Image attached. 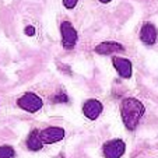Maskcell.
<instances>
[{
    "label": "cell",
    "instance_id": "obj_1",
    "mask_svg": "<svg viewBox=\"0 0 158 158\" xmlns=\"http://www.w3.org/2000/svg\"><path fill=\"white\" fill-rule=\"evenodd\" d=\"M144 105L137 98H125L120 104V115L123 125L127 130H134L137 127L141 116L144 115Z\"/></svg>",
    "mask_w": 158,
    "mask_h": 158
},
{
    "label": "cell",
    "instance_id": "obj_13",
    "mask_svg": "<svg viewBox=\"0 0 158 158\" xmlns=\"http://www.w3.org/2000/svg\"><path fill=\"white\" fill-rule=\"evenodd\" d=\"M77 2H78V0H63V6H64L66 9L72 10V9H74V7H76Z\"/></svg>",
    "mask_w": 158,
    "mask_h": 158
},
{
    "label": "cell",
    "instance_id": "obj_8",
    "mask_svg": "<svg viewBox=\"0 0 158 158\" xmlns=\"http://www.w3.org/2000/svg\"><path fill=\"white\" fill-rule=\"evenodd\" d=\"M140 39L146 45H154L158 39V31L151 23H146L140 30Z\"/></svg>",
    "mask_w": 158,
    "mask_h": 158
},
{
    "label": "cell",
    "instance_id": "obj_9",
    "mask_svg": "<svg viewBox=\"0 0 158 158\" xmlns=\"http://www.w3.org/2000/svg\"><path fill=\"white\" fill-rule=\"evenodd\" d=\"M125 46L120 45L119 42H114V41H106V42H101L99 45L95 46V52L98 55H112L116 52H123Z\"/></svg>",
    "mask_w": 158,
    "mask_h": 158
},
{
    "label": "cell",
    "instance_id": "obj_10",
    "mask_svg": "<svg viewBox=\"0 0 158 158\" xmlns=\"http://www.w3.org/2000/svg\"><path fill=\"white\" fill-rule=\"evenodd\" d=\"M27 147L31 151H39L44 147V141L41 139V130H32L27 137Z\"/></svg>",
    "mask_w": 158,
    "mask_h": 158
},
{
    "label": "cell",
    "instance_id": "obj_14",
    "mask_svg": "<svg viewBox=\"0 0 158 158\" xmlns=\"http://www.w3.org/2000/svg\"><path fill=\"white\" fill-rule=\"evenodd\" d=\"M25 34H27L28 36H32L34 34H35V28H34L32 25H28V27L25 28Z\"/></svg>",
    "mask_w": 158,
    "mask_h": 158
},
{
    "label": "cell",
    "instance_id": "obj_5",
    "mask_svg": "<svg viewBox=\"0 0 158 158\" xmlns=\"http://www.w3.org/2000/svg\"><path fill=\"white\" fill-rule=\"evenodd\" d=\"M41 139L44 144H53L64 139V130L57 126H49V127L41 130Z\"/></svg>",
    "mask_w": 158,
    "mask_h": 158
},
{
    "label": "cell",
    "instance_id": "obj_12",
    "mask_svg": "<svg viewBox=\"0 0 158 158\" xmlns=\"http://www.w3.org/2000/svg\"><path fill=\"white\" fill-rule=\"evenodd\" d=\"M67 101H69V97L66 95L64 93H60L53 97V102H67Z\"/></svg>",
    "mask_w": 158,
    "mask_h": 158
},
{
    "label": "cell",
    "instance_id": "obj_4",
    "mask_svg": "<svg viewBox=\"0 0 158 158\" xmlns=\"http://www.w3.org/2000/svg\"><path fill=\"white\" fill-rule=\"evenodd\" d=\"M60 32H62V44L64 49H73L76 42H77V31L69 21H63L60 25Z\"/></svg>",
    "mask_w": 158,
    "mask_h": 158
},
{
    "label": "cell",
    "instance_id": "obj_11",
    "mask_svg": "<svg viewBox=\"0 0 158 158\" xmlns=\"http://www.w3.org/2000/svg\"><path fill=\"white\" fill-rule=\"evenodd\" d=\"M15 155V151L10 146H2L0 147V158H13Z\"/></svg>",
    "mask_w": 158,
    "mask_h": 158
},
{
    "label": "cell",
    "instance_id": "obj_2",
    "mask_svg": "<svg viewBox=\"0 0 158 158\" xmlns=\"http://www.w3.org/2000/svg\"><path fill=\"white\" fill-rule=\"evenodd\" d=\"M17 105L21 108V109L27 110L30 114H35V112H38V110L42 108L44 102H42V99L39 98L36 94L25 93L24 95H21L20 98H18Z\"/></svg>",
    "mask_w": 158,
    "mask_h": 158
},
{
    "label": "cell",
    "instance_id": "obj_15",
    "mask_svg": "<svg viewBox=\"0 0 158 158\" xmlns=\"http://www.w3.org/2000/svg\"><path fill=\"white\" fill-rule=\"evenodd\" d=\"M99 2H101V3H109L110 0H99Z\"/></svg>",
    "mask_w": 158,
    "mask_h": 158
},
{
    "label": "cell",
    "instance_id": "obj_3",
    "mask_svg": "<svg viewBox=\"0 0 158 158\" xmlns=\"http://www.w3.org/2000/svg\"><path fill=\"white\" fill-rule=\"evenodd\" d=\"M126 151V144L120 139L109 140L102 146V152L105 158H120Z\"/></svg>",
    "mask_w": 158,
    "mask_h": 158
},
{
    "label": "cell",
    "instance_id": "obj_6",
    "mask_svg": "<svg viewBox=\"0 0 158 158\" xmlns=\"http://www.w3.org/2000/svg\"><path fill=\"white\" fill-rule=\"evenodd\" d=\"M102 109H104V106L98 99H88L83 105V114L89 120L98 119V116L102 114Z\"/></svg>",
    "mask_w": 158,
    "mask_h": 158
},
{
    "label": "cell",
    "instance_id": "obj_7",
    "mask_svg": "<svg viewBox=\"0 0 158 158\" xmlns=\"http://www.w3.org/2000/svg\"><path fill=\"white\" fill-rule=\"evenodd\" d=\"M112 62H114V66L116 69L118 74L123 78H130L131 77V62L129 59H125V57H118L114 56L112 57Z\"/></svg>",
    "mask_w": 158,
    "mask_h": 158
}]
</instances>
